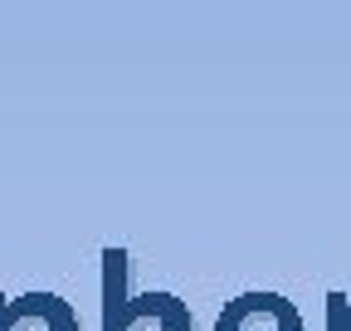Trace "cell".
I'll return each mask as SVG.
<instances>
[{
    "instance_id": "cell-1",
    "label": "cell",
    "mask_w": 351,
    "mask_h": 331,
    "mask_svg": "<svg viewBox=\"0 0 351 331\" xmlns=\"http://www.w3.org/2000/svg\"><path fill=\"white\" fill-rule=\"evenodd\" d=\"M0 331H78V321L59 297H20L0 307Z\"/></svg>"
}]
</instances>
